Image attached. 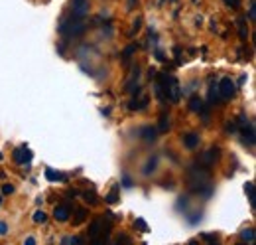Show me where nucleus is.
I'll return each mask as SVG.
<instances>
[{
    "mask_svg": "<svg viewBox=\"0 0 256 245\" xmlns=\"http://www.w3.org/2000/svg\"><path fill=\"white\" fill-rule=\"evenodd\" d=\"M45 178H47V180H65L63 174H59V172H55V170H51V168L45 170Z\"/></svg>",
    "mask_w": 256,
    "mask_h": 245,
    "instance_id": "obj_16",
    "label": "nucleus"
},
{
    "mask_svg": "<svg viewBox=\"0 0 256 245\" xmlns=\"http://www.w3.org/2000/svg\"><path fill=\"white\" fill-rule=\"evenodd\" d=\"M235 91H237V85H235V81H233L231 77H223L221 83L217 85V93H219L223 99H231V97L235 95Z\"/></svg>",
    "mask_w": 256,
    "mask_h": 245,
    "instance_id": "obj_3",
    "label": "nucleus"
},
{
    "mask_svg": "<svg viewBox=\"0 0 256 245\" xmlns=\"http://www.w3.org/2000/svg\"><path fill=\"white\" fill-rule=\"evenodd\" d=\"M249 16H251V20H256V6H255V0H251V10H249Z\"/></svg>",
    "mask_w": 256,
    "mask_h": 245,
    "instance_id": "obj_24",
    "label": "nucleus"
},
{
    "mask_svg": "<svg viewBox=\"0 0 256 245\" xmlns=\"http://www.w3.org/2000/svg\"><path fill=\"white\" fill-rule=\"evenodd\" d=\"M134 228H140V230H142V232H144V234H146V232H148V226H146V224H144V220H138V222H136V224H134Z\"/></svg>",
    "mask_w": 256,
    "mask_h": 245,
    "instance_id": "obj_25",
    "label": "nucleus"
},
{
    "mask_svg": "<svg viewBox=\"0 0 256 245\" xmlns=\"http://www.w3.org/2000/svg\"><path fill=\"white\" fill-rule=\"evenodd\" d=\"M132 51H134V48H128L127 51H125V57H123V61H125V63H127L128 59H130V53H132Z\"/></svg>",
    "mask_w": 256,
    "mask_h": 245,
    "instance_id": "obj_29",
    "label": "nucleus"
},
{
    "mask_svg": "<svg viewBox=\"0 0 256 245\" xmlns=\"http://www.w3.org/2000/svg\"><path fill=\"white\" fill-rule=\"evenodd\" d=\"M85 18H75V16H71V18H65L63 22H61V26H59V32L61 34H65V36H79V34H83L85 32Z\"/></svg>",
    "mask_w": 256,
    "mask_h": 245,
    "instance_id": "obj_1",
    "label": "nucleus"
},
{
    "mask_svg": "<svg viewBox=\"0 0 256 245\" xmlns=\"http://www.w3.org/2000/svg\"><path fill=\"white\" fill-rule=\"evenodd\" d=\"M14 192V186L12 184H4L2 186V194H12Z\"/></svg>",
    "mask_w": 256,
    "mask_h": 245,
    "instance_id": "obj_26",
    "label": "nucleus"
},
{
    "mask_svg": "<svg viewBox=\"0 0 256 245\" xmlns=\"http://www.w3.org/2000/svg\"><path fill=\"white\" fill-rule=\"evenodd\" d=\"M189 184L193 190H201V186H209V172L199 166V168H191L189 172Z\"/></svg>",
    "mask_w": 256,
    "mask_h": 245,
    "instance_id": "obj_2",
    "label": "nucleus"
},
{
    "mask_svg": "<svg viewBox=\"0 0 256 245\" xmlns=\"http://www.w3.org/2000/svg\"><path fill=\"white\" fill-rule=\"evenodd\" d=\"M205 240H209V242H217V236H209V234H205Z\"/></svg>",
    "mask_w": 256,
    "mask_h": 245,
    "instance_id": "obj_30",
    "label": "nucleus"
},
{
    "mask_svg": "<svg viewBox=\"0 0 256 245\" xmlns=\"http://www.w3.org/2000/svg\"><path fill=\"white\" fill-rule=\"evenodd\" d=\"M189 107H191V111H203V101L199 99V97H191V101H189Z\"/></svg>",
    "mask_w": 256,
    "mask_h": 245,
    "instance_id": "obj_14",
    "label": "nucleus"
},
{
    "mask_svg": "<svg viewBox=\"0 0 256 245\" xmlns=\"http://www.w3.org/2000/svg\"><path fill=\"white\" fill-rule=\"evenodd\" d=\"M61 244H65V245H69V244H83V240H81V238H63V240H61Z\"/></svg>",
    "mask_w": 256,
    "mask_h": 245,
    "instance_id": "obj_20",
    "label": "nucleus"
},
{
    "mask_svg": "<svg viewBox=\"0 0 256 245\" xmlns=\"http://www.w3.org/2000/svg\"><path fill=\"white\" fill-rule=\"evenodd\" d=\"M85 218H87V212H85V210H77V218L73 220V224L77 226V224H81V222H85Z\"/></svg>",
    "mask_w": 256,
    "mask_h": 245,
    "instance_id": "obj_19",
    "label": "nucleus"
},
{
    "mask_svg": "<svg viewBox=\"0 0 256 245\" xmlns=\"http://www.w3.org/2000/svg\"><path fill=\"white\" fill-rule=\"evenodd\" d=\"M168 129H170V123H168V119H166V117H162V123H160V131H162V133H166Z\"/></svg>",
    "mask_w": 256,
    "mask_h": 245,
    "instance_id": "obj_22",
    "label": "nucleus"
},
{
    "mask_svg": "<svg viewBox=\"0 0 256 245\" xmlns=\"http://www.w3.org/2000/svg\"><path fill=\"white\" fill-rule=\"evenodd\" d=\"M138 135H140L144 141H154L156 135H158V131H156L154 127H142V129L138 131Z\"/></svg>",
    "mask_w": 256,
    "mask_h": 245,
    "instance_id": "obj_7",
    "label": "nucleus"
},
{
    "mask_svg": "<svg viewBox=\"0 0 256 245\" xmlns=\"http://www.w3.org/2000/svg\"><path fill=\"white\" fill-rule=\"evenodd\" d=\"M69 216H71V208H69L67 204H59V206H55V210H53V218H55L57 222H67V220H69Z\"/></svg>",
    "mask_w": 256,
    "mask_h": 245,
    "instance_id": "obj_6",
    "label": "nucleus"
},
{
    "mask_svg": "<svg viewBox=\"0 0 256 245\" xmlns=\"http://www.w3.org/2000/svg\"><path fill=\"white\" fill-rule=\"evenodd\" d=\"M140 24H142V18H138V20L134 22V28H132V32H130V36H132L134 32H138V30H140Z\"/></svg>",
    "mask_w": 256,
    "mask_h": 245,
    "instance_id": "obj_27",
    "label": "nucleus"
},
{
    "mask_svg": "<svg viewBox=\"0 0 256 245\" xmlns=\"http://www.w3.org/2000/svg\"><path fill=\"white\" fill-rule=\"evenodd\" d=\"M6 232H8L6 222H0V238H2V236H6Z\"/></svg>",
    "mask_w": 256,
    "mask_h": 245,
    "instance_id": "obj_28",
    "label": "nucleus"
},
{
    "mask_svg": "<svg viewBox=\"0 0 256 245\" xmlns=\"http://www.w3.org/2000/svg\"><path fill=\"white\" fill-rule=\"evenodd\" d=\"M71 12H73L75 18H85L89 14V0H73Z\"/></svg>",
    "mask_w": 256,
    "mask_h": 245,
    "instance_id": "obj_4",
    "label": "nucleus"
},
{
    "mask_svg": "<svg viewBox=\"0 0 256 245\" xmlns=\"http://www.w3.org/2000/svg\"><path fill=\"white\" fill-rule=\"evenodd\" d=\"M24 244H30V245H34V244H36V240H34V238H26V240H24Z\"/></svg>",
    "mask_w": 256,
    "mask_h": 245,
    "instance_id": "obj_31",
    "label": "nucleus"
},
{
    "mask_svg": "<svg viewBox=\"0 0 256 245\" xmlns=\"http://www.w3.org/2000/svg\"><path fill=\"white\" fill-rule=\"evenodd\" d=\"M245 190H247V194H249V200H251V206L255 208L256 206V196H255V184L253 182H249L247 186H245Z\"/></svg>",
    "mask_w": 256,
    "mask_h": 245,
    "instance_id": "obj_13",
    "label": "nucleus"
},
{
    "mask_svg": "<svg viewBox=\"0 0 256 245\" xmlns=\"http://www.w3.org/2000/svg\"><path fill=\"white\" fill-rule=\"evenodd\" d=\"M217 158H219V150H217V148H209V150L203 154V162H207V166L213 164Z\"/></svg>",
    "mask_w": 256,
    "mask_h": 245,
    "instance_id": "obj_10",
    "label": "nucleus"
},
{
    "mask_svg": "<svg viewBox=\"0 0 256 245\" xmlns=\"http://www.w3.org/2000/svg\"><path fill=\"white\" fill-rule=\"evenodd\" d=\"M47 220V216H45V212H42V210H38L36 214H34V222L36 224H43Z\"/></svg>",
    "mask_w": 256,
    "mask_h": 245,
    "instance_id": "obj_18",
    "label": "nucleus"
},
{
    "mask_svg": "<svg viewBox=\"0 0 256 245\" xmlns=\"http://www.w3.org/2000/svg\"><path fill=\"white\" fill-rule=\"evenodd\" d=\"M0 204H2V196H0Z\"/></svg>",
    "mask_w": 256,
    "mask_h": 245,
    "instance_id": "obj_33",
    "label": "nucleus"
},
{
    "mask_svg": "<svg viewBox=\"0 0 256 245\" xmlns=\"http://www.w3.org/2000/svg\"><path fill=\"white\" fill-rule=\"evenodd\" d=\"M101 230H103V234H105V236L109 234V232H105V220H101V218H99V220H95V222L91 224V236H93V238H97V236L101 234Z\"/></svg>",
    "mask_w": 256,
    "mask_h": 245,
    "instance_id": "obj_8",
    "label": "nucleus"
},
{
    "mask_svg": "<svg viewBox=\"0 0 256 245\" xmlns=\"http://www.w3.org/2000/svg\"><path fill=\"white\" fill-rule=\"evenodd\" d=\"M183 145H185L187 148H195V147L199 145V137H197L195 133H189V135L183 137Z\"/></svg>",
    "mask_w": 256,
    "mask_h": 245,
    "instance_id": "obj_9",
    "label": "nucleus"
},
{
    "mask_svg": "<svg viewBox=\"0 0 256 245\" xmlns=\"http://www.w3.org/2000/svg\"><path fill=\"white\" fill-rule=\"evenodd\" d=\"M117 200H119V186H115V188L111 190V194L107 196V202H109V204H115Z\"/></svg>",
    "mask_w": 256,
    "mask_h": 245,
    "instance_id": "obj_17",
    "label": "nucleus"
},
{
    "mask_svg": "<svg viewBox=\"0 0 256 245\" xmlns=\"http://www.w3.org/2000/svg\"><path fill=\"white\" fill-rule=\"evenodd\" d=\"M32 150L30 148H26V147H22V148H16L14 150V160L18 162V164H26V162H30L32 160Z\"/></svg>",
    "mask_w": 256,
    "mask_h": 245,
    "instance_id": "obj_5",
    "label": "nucleus"
},
{
    "mask_svg": "<svg viewBox=\"0 0 256 245\" xmlns=\"http://www.w3.org/2000/svg\"><path fill=\"white\" fill-rule=\"evenodd\" d=\"M128 6H130V8H132V6H134V0H130V4H128Z\"/></svg>",
    "mask_w": 256,
    "mask_h": 245,
    "instance_id": "obj_32",
    "label": "nucleus"
},
{
    "mask_svg": "<svg viewBox=\"0 0 256 245\" xmlns=\"http://www.w3.org/2000/svg\"><path fill=\"white\" fill-rule=\"evenodd\" d=\"M241 240L247 244H255V230H243L241 232Z\"/></svg>",
    "mask_w": 256,
    "mask_h": 245,
    "instance_id": "obj_12",
    "label": "nucleus"
},
{
    "mask_svg": "<svg viewBox=\"0 0 256 245\" xmlns=\"http://www.w3.org/2000/svg\"><path fill=\"white\" fill-rule=\"evenodd\" d=\"M239 34H241V40H247V36H249V28H247V18L245 16L239 18Z\"/></svg>",
    "mask_w": 256,
    "mask_h": 245,
    "instance_id": "obj_11",
    "label": "nucleus"
},
{
    "mask_svg": "<svg viewBox=\"0 0 256 245\" xmlns=\"http://www.w3.org/2000/svg\"><path fill=\"white\" fill-rule=\"evenodd\" d=\"M154 166H156V158L148 160V164H146V168H144V174H150V172L154 170Z\"/></svg>",
    "mask_w": 256,
    "mask_h": 245,
    "instance_id": "obj_21",
    "label": "nucleus"
},
{
    "mask_svg": "<svg viewBox=\"0 0 256 245\" xmlns=\"http://www.w3.org/2000/svg\"><path fill=\"white\" fill-rule=\"evenodd\" d=\"M132 73H134V75H132V77H130V79L127 81V91H134V83H138V77H140V73H138V67H136Z\"/></svg>",
    "mask_w": 256,
    "mask_h": 245,
    "instance_id": "obj_15",
    "label": "nucleus"
},
{
    "mask_svg": "<svg viewBox=\"0 0 256 245\" xmlns=\"http://www.w3.org/2000/svg\"><path fill=\"white\" fill-rule=\"evenodd\" d=\"M223 2L231 8H241V0H223Z\"/></svg>",
    "mask_w": 256,
    "mask_h": 245,
    "instance_id": "obj_23",
    "label": "nucleus"
}]
</instances>
